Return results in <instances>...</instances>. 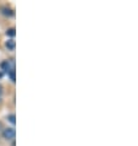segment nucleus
Wrapping results in <instances>:
<instances>
[{"mask_svg":"<svg viewBox=\"0 0 138 146\" xmlns=\"http://www.w3.org/2000/svg\"><path fill=\"white\" fill-rule=\"evenodd\" d=\"M1 134H3V137L6 141H14L15 136H16V130H15L14 127H7V128L3 129Z\"/></svg>","mask_w":138,"mask_h":146,"instance_id":"1","label":"nucleus"},{"mask_svg":"<svg viewBox=\"0 0 138 146\" xmlns=\"http://www.w3.org/2000/svg\"><path fill=\"white\" fill-rule=\"evenodd\" d=\"M1 70L6 74H10V72L15 71V63H14V59H9V60H4L1 63Z\"/></svg>","mask_w":138,"mask_h":146,"instance_id":"2","label":"nucleus"},{"mask_svg":"<svg viewBox=\"0 0 138 146\" xmlns=\"http://www.w3.org/2000/svg\"><path fill=\"white\" fill-rule=\"evenodd\" d=\"M5 47H6V49L7 50H10V52H14L15 50V47H16V42H15V39L14 38H9L5 42Z\"/></svg>","mask_w":138,"mask_h":146,"instance_id":"3","label":"nucleus"},{"mask_svg":"<svg viewBox=\"0 0 138 146\" xmlns=\"http://www.w3.org/2000/svg\"><path fill=\"white\" fill-rule=\"evenodd\" d=\"M15 35H16V32H15V28L14 27H10V28H7V30H6V36H9V37H11V38H14Z\"/></svg>","mask_w":138,"mask_h":146,"instance_id":"4","label":"nucleus"},{"mask_svg":"<svg viewBox=\"0 0 138 146\" xmlns=\"http://www.w3.org/2000/svg\"><path fill=\"white\" fill-rule=\"evenodd\" d=\"M15 118H16V117H15V114H9V115H7V117H6V119H7V120H9V121H10V123H11V124H13V125H15V123H16V120H15Z\"/></svg>","mask_w":138,"mask_h":146,"instance_id":"5","label":"nucleus"},{"mask_svg":"<svg viewBox=\"0 0 138 146\" xmlns=\"http://www.w3.org/2000/svg\"><path fill=\"white\" fill-rule=\"evenodd\" d=\"M3 129H4V127H3V123L0 121V131H3Z\"/></svg>","mask_w":138,"mask_h":146,"instance_id":"6","label":"nucleus"},{"mask_svg":"<svg viewBox=\"0 0 138 146\" xmlns=\"http://www.w3.org/2000/svg\"><path fill=\"white\" fill-rule=\"evenodd\" d=\"M1 96H3V90H1V87H0V101H1Z\"/></svg>","mask_w":138,"mask_h":146,"instance_id":"7","label":"nucleus"}]
</instances>
